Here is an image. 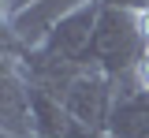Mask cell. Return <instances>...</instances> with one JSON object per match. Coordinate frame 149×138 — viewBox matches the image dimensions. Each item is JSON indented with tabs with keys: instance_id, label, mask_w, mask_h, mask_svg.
I'll return each mask as SVG.
<instances>
[{
	"instance_id": "obj_2",
	"label": "cell",
	"mask_w": 149,
	"mask_h": 138,
	"mask_svg": "<svg viewBox=\"0 0 149 138\" xmlns=\"http://www.w3.org/2000/svg\"><path fill=\"white\" fill-rule=\"evenodd\" d=\"M146 26H149V15H146Z\"/></svg>"
},
{
	"instance_id": "obj_1",
	"label": "cell",
	"mask_w": 149,
	"mask_h": 138,
	"mask_svg": "<svg viewBox=\"0 0 149 138\" xmlns=\"http://www.w3.org/2000/svg\"><path fill=\"white\" fill-rule=\"evenodd\" d=\"M146 82H149V63H146Z\"/></svg>"
}]
</instances>
